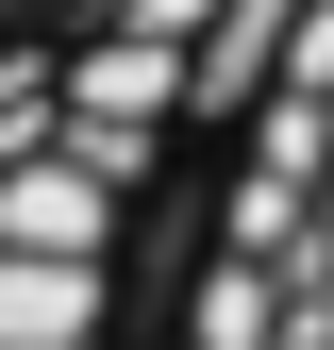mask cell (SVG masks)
<instances>
[{"mask_svg":"<svg viewBox=\"0 0 334 350\" xmlns=\"http://www.w3.org/2000/svg\"><path fill=\"white\" fill-rule=\"evenodd\" d=\"M51 17H67V0H0V51H17V33H51Z\"/></svg>","mask_w":334,"mask_h":350,"instance_id":"cell-2","label":"cell"},{"mask_svg":"<svg viewBox=\"0 0 334 350\" xmlns=\"http://www.w3.org/2000/svg\"><path fill=\"white\" fill-rule=\"evenodd\" d=\"M134 350H334V0H250L184 134Z\"/></svg>","mask_w":334,"mask_h":350,"instance_id":"cell-1","label":"cell"}]
</instances>
